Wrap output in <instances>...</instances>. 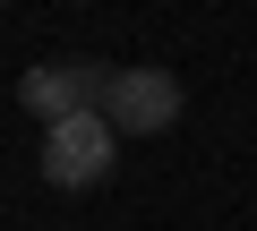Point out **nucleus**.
I'll return each instance as SVG.
<instances>
[{
	"label": "nucleus",
	"instance_id": "nucleus-3",
	"mask_svg": "<svg viewBox=\"0 0 257 231\" xmlns=\"http://www.w3.org/2000/svg\"><path fill=\"white\" fill-rule=\"evenodd\" d=\"M103 111L120 120V137H163L180 111H189V94H180V77H172V69H111Z\"/></svg>",
	"mask_w": 257,
	"mask_h": 231
},
{
	"label": "nucleus",
	"instance_id": "nucleus-2",
	"mask_svg": "<svg viewBox=\"0 0 257 231\" xmlns=\"http://www.w3.org/2000/svg\"><path fill=\"white\" fill-rule=\"evenodd\" d=\"M111 94V60H43V69H26L18 77V103L35 111V120H69V111H94Z\"/></svg>",
	"mask_w": 257,
	"mask_h": 231
},
{
	"label": "nucleus",
	"instance_id": "nucleus-1",
	"mask_svg": "<svg viewBox=\"0 0 257 231\" xmlns=\"http://www.w3.org/2000/svg\"><path fill=\"white\" fill-rule=\"evenodd\" d=\"M111 154H120V120L94 103V111H69V120H43V180L52 188H94L103 171H111Z\"/></svg>",
	"mask_w": 257,
	"mask_h": 231
}]
</instances>
